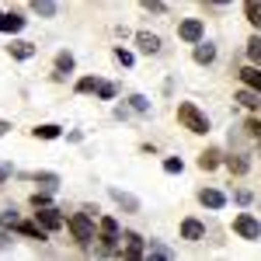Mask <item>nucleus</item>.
Here are the masks:
<instances>
[{"mask_svg": "<svg viewBox=\"0 0 261 261\" xmlns=\"http://www.w3.org/2000/svg\"><path fill=\"white\" fill-rule=\"evenodd\" d=\"M178 122L188 129V133H209V119L202 115L192 101H181L178 105Z\"/></svg>", "mask_w": 261, "mask_h": 261, "instance_id": "1", "label": "nucleus"}, {"mask_svg": "<svg viewBox=\"0 0 261 261\" xmlns=\"http://www.w3.org/2000/svg\"><path fill=\"white\" fill-rule=\"evenodd\" d=\"M112 199L119 202L122 209H129V213H140V199H133V195H125L122 188H112Z\"/></svg>", "mask_w": 261, "mask_h": 261, "instance_id": "11", "label": "nucleus"}, {"mask_svg": "<svg viewBox=\"0 0 261 261\" xmlns=\"http://www.w3.org/2000/svg\"><path fill=\"white\" fill-rule=\"evenodd\" d=\"M181 233H185V241H202V223L199 220H185L181 223Z\"/></svg>", "mask_w": 261, "mask_h": 261, "instance_id": "16", "label": "nucleus"}, {"mask_svg": "<svg viewBox=\"0 0 261 261\" xmlns=\"http://www.w3.org/2000/svg\"><path fill=\"white\" fill-rule=\"evenodd\" d=\"M237 101H241L244 108H258V105H261V98L251 91V87H247V91H241V94H237Z\"/></svg>", "mask_w": 261, "mask_h": 261, "instance_id": "20", "label": "nucleus"}, {"mask_svg": "<svg viewBox=\"0 0 261 261\" xmlns=\"http://www.w3.org/2000/svg\"><path fill=\"white\" fill-rule=\"evenodd\" d=\"M101 254H112L115 251V244L122 241V233H119V223L112 220V216H101Z\"/></svg>", "mask_w": 261, "mask_h": 261, "instance_id": "3", "label": "nucleus"}, {"mask_svg": "<svg viewBox=\"0 0 261 261\" xmlns=\"http://www.w3.org/2000/svg\"><path fill=\"white\" fill-rule=\"evenodd\" d=\"M122 241H125V258H129V261H136V258L146 254V244H143L140 233H133V230H129V233H122Z\"/></svg>", "mask_w": 261, "mask_h": 261, "instance_id": "6", "label": "nucleus"}, {"mask_svg": "<svg viewBox=\"0 0 261 261\" xmlns=\"http://www.w3.org/2000/svg\"><path fill=\"white\" fill-rule=\"evenodd\" d=\"M98 94H101L105 101H108V98H115V87H112V84H105V81H101V84H98Z\"/></svg>", "mask_w": 261, "mask_h": 261, "instance_id": "32", "label": "nucleus"}, {"mask_svg": "<svg viewBox=\"0 0 261 261\" xmlns=\"http://www.w3.org/2000/svg\"><path fill=\"white\" fill-rule=\"evenodd\" d=\"M14 230H18V233H24V237H39V241H45V237H49V230H45L39 220H35V223H14Z\"/></svg>", "mask_w": 261, "mask_h": 261, "instance_id": "9", "label": "nucleus"}, {"mask_svg": "<svg viewBox=\"0 0 261 261\" xmlns=\"http://www.w3.org/2000/svg\"><path fill=\"white\" fill-rule=\"evenodd\" d=\"M14 223H18V213H14V209H11V213H4V216H0V226H14Z\"/></svg>", "mask_w": 261, "mask_h": 261, "instance_id": "33", "label": "nucleus"}, {"mask_svg": "<svg viewBox=\"0 0 261 261\" xmlns=\"http://www.w3.org/2000/svg\"><path fill=\"white\" fill-rule=\"evenodd\" d=\"M216 164H220V153H216V150H209V153H202V157H199V167H202V171H213Z\"/></svg>", "mask_w": 261, "mask_h": 261, "instance_id": "21", "label": "nucleus"}, {"mask_svg": "<svg viewBox=\"0 0 261 261\" xmlns=\"http://www.w3.org/2000/svg\"><path fill=\"white\" fill-rule=\"evenodd\" d=\"M244 11H247V21H251L254 28H261V4H258V0H247Z\"/></svg>", "mask_w": 261, "mask_h": 261, "instance_id": "18", "label": "nucleus"}, {"mask_svg": "<svg viewBox=\"0 0 261 261\" xmlns=\"http://www.w3.org/2000/svg\"><path fill=\"white\" fill-rule=\"evenodd\" d=\"M98 77H84V81H77V91H81V94H87V91H98Z\"/></svg>", "mask_w": 261, "mask_h": 261, "instance_id": "26", "label": "nucleus"}, {"mask_svg": "<svg viewBox=\"0 0 261 261\" xmlns=\"http://www.w3.org/2000/svg\"><path fill=\"white\" fill-rule=\"evenodd\" d=\"M35 181H39V185H45V188H49V192H53V188H56V174H45V171H42V174H35Z\"/></svg>", "mask_w": 261, "mask_h": 261, "instance_id": "28", "label": "nucleus"}, {"mask_svg": "<svg viewBox=\"0 0 261 261\" xmlns=\"http://www.w3.org/2000/svg\"><path fill=\"white\" fill-rule=\"evenodd\" d=\"M181 167H185V164H181V157H167V161H164V171H167V174H178Z\"/></svg>", "mask_w": 261, "mask_h": 261, "instance_id": "27", "label": "nucleus"}, {"mask_svg": "<svg viewBox=\"0 0 261 261\" xmlns=\"http://www.w3.org/2000/svg\"><path fill=\"white\" fill-rule=\"evenodd\" d=\"M247 56H251V63H261V35L247 42Z\"/></svg>", "mask_w": 261, "mask_h": 261, "instance_id": "22", "label": "nucleus"}, {"mask_svg": "<svg viewBox=\"0 0 261 261\" xmlns=\"http://www.w3.org/2000/svg\"><path fill=\"white\" fill-rule=\"evenodd\" d=\"M146 11H153V14H164V0H140Z\"/></svg>", "mask_w": 261, "mask_h": 261, "instance_id": "30", "label": "nucleus"}, {"mask_svg": "<svg viewBox=\"0 0 261 261\" xmlns=\"http://www.w3.org/2000/svg\"><path fill=\"white\" fill-rule=\"evenodd\" d=\"M199 202L202 205H209V209H223V192H216V188H202L199 192Z\"/></svg>", "mask_w": 261, "mask_h": 261, "instance_id": "10", "label": "nucleus"}, {"mask_svg": "<svg viewBox=\"0 0 261 261\" xmlns=\"http://www.w3.org/2000/svg\"><path fill=\"white\" fill-rule=\"evenodd\" d=\"M32 205H35V209H39V205H49V195H39V192H35V195H32Z\"/></svg>", "mask_w": 261, "mask_h": 261, "instance_id": "34", "label": "nucleus"}, {"mask_svg": "<svg viewBox=\"0 0 261 261\" xmlns=\"http://www.w3.org/2000/svg\"><path fill=\"white\" fill-rule=\"evenodd\" d=\"M178 35H181L185 42H199V39H202V21H199V18H188V21L178 28Z\"/></svg>", "mask_w": 261, "mask_h": 261, "instance_id": "7", "label": "nucleus"}, {"mask_svg": "<svg viewBox=\"0 0 261 261\" xmlns=\"http://www.w3.org/2000/svg\"><path fill=\"white\" fill-rule=\"evenodd\" d=\"M247 133H251V136H261V122L251 119V122H247Z\"/></svg>", "mask_w": 261, "mask_h": 261, "instance_id": "35", "label": "nucleus"}, {"mask_svg": "<svg viewBox=\"0 0 261 261\" xmlns=\"http://www.w3.org/2000/svg\"><path fill=\"white\" fill-rule=\"evenodd\" d=\"M146 254H150V258H174L164 244H153V241H150V247H146Z\"/></svg>", "mask_w": 261, "mask_h": 261, "instance_id": "24", "label": "nucleus"}, {"mask_svg": "<svg viewBox=\"0 0 261 261\" xmlns=\"http://www.w3.org/2000/svg\"><path fill=\"white\" fill-rule=\"evenodd\" d=\"M129 105H133L136 112H146V108H150V101L143 98V94H133V98H129Z\"/></svg>", "mask_w": 261, "mask_h": 261, "instance_id": "29", "label": "nucleus"}, {"mask_svg": "<svg viewBox=\"0 0 261 261\" xmlns=\"http://www.w3.org/2000/svg\"><path fill=\"white\" fill-rule=\"evenodd\" d=\"M35 220H39L42 226H45V230L53 233V230H60L63 223H66V216H63L60 209H49V205H39V213H35Z\"/></svg>", "mask_w": 261, "mask_h": 261, "instance_id": "5", "label": "nucleus"}, {"mask_svg": "<svg viewBox=\"0 0 261 261\" xmlns=\"http://www.w3.org/2000/svg\"><path fill=\"white\" fill-rule=\"evenodd\" d=\"M136 45H140L146 56H153V53H161V39L153 35V32H140L136 35Z\"/></svg>", "mask_w": 261, "mask_h": 261, "instance_id": "8", "label": "nucleus"}, {"mask_svg": "<svg viewBox=\"0 0 261 261\" xmlns=\"http://www.w3.org/2000/svg\"><path fill=\"white\" fill-rule=\"evenodd\" d=\"M11 178V164H0V181H7Z\"/></svg>", "mask_w": 261, "mask_h": 261, "instance_id": "36", "label": "nucleus"}, {"mask_svg": "<svg viewBox=\"0 0 261 261\" xmlns=\"http://www.w3.org/2000/svg\"><path fill=\"white\" fill-rule=\"evenodd\" d=\"M233 230L241 233L244 241H258V237H261V223L254 220L251 213H241V216L233 220Z\"/></svg>", "mask_w": 261, "mask_h": 261, "instance_id": "4", "label": "nucleus"}, {"mask_svg": "<svg viewBox=\"0 0 261 261\" xmlns=\"http://www.w3.org/2000/svg\"><path fill=\"white\" fill-rule=\"evenodd\" d=\"M7 129H11V125H7V122L0 119V136H4V133H7Z\"/></svg>", "mask_w": 261, "mask_h": 261, "instance_id": "37", "label": "nucleus"}, {"mask_svg": "<svg viewBox=\"0 0 261 261\" xmlns=\"http://www.w3.org/2000/svg\"><path fill=\"white\" fill-rule=\"evenodd\" d=\"M56 70H60L56 77H63V73H70V70H73V56H70V53H60V56H56Z\"/></svg>", "mask_w": 261, "mask_h": 261, "instance_id": "19", "label": "nucleus"}, {"mask_svg": "<svg viewBox=\"0 0 261 261\" xmlns=\"http://www.w3.org/2000/svg\"><path fill=\"white\" fill-rule=\"evenodd\" d=\"M115 60H119L122 66H133V53H129V49H115Z\"/></svg>", "mask_w": 261, "mask_h": 261, "instance_id": "31", "label": "nucleus"}, {"mask_svg": "<svg viewBox=\"0 0 261 261\" xmlns=\"http://www.w3.org/2000/svg\"><path fill=\"white\" fill-rule=\"evenodd\" d=\"M35 136H39V140H56V136H60V125H39Z\"/></svg>", "mask_w": 261, "mask_h": 261, "instance_id": "23", "label": "nucleus"}, {"mask_svg": "<svg viewBox=\"0 0 261 261\" xmlns=\"http://www.w3.org/2000/svg\"><path fill=\"white\" fill-rule=\"evenodd\" d=\"M7 49H11L14 60H32V56H35V45H32V42H11Z\"/></svg>", "mask_w": 261, "mask_h": 261, "instance_id": "13", "label": "nucleus"}, {"mask_svg": "<svg viewBox=\"0 0 261 261\" xmlns=\"http://www.w3.org/2000/svg\"><path fill=\"white\" fill-rule=\"evenodd\" d=\"M216 60V45H209V42H195V63H213Z\"/></svg>", "mask_w": 261, "mask_h": 261, "instance_id": "14", "label": "nucleus"}, {"mask_svg": "<svg viewBox=\"0 0 261 261\" xmlns=\"http://www.w3.org/2000/svg\"><path fill=\"white\" fill-rule=\"evenodd\" d=\"M241 81L251 87V91H258L261 94V70L258 66H247V70H241Z\"/></svg>", "mask_w": 261, "mask_h": 261, "instance_id": "15", "label": "nucleus"}, {"mask_svg": "<svg viewBox=\"0 0 261 261\" xmlns=\"http://www.w3.org/2000/svg\"><path fill=\"white\" fill-rule=\"evenodd\" d=\"M226 167H230L233 174H244V171H247V161H244V157H226Z\"/></svg>", "mask_w": 261, "mask_h": 261, "instance_id": "25", "label": "nucleus"}, {"mask_svg": "<svg viewBox=\"0 0 261 261\" xmlns=\"http://www.w3.org/2000/svg\"><path fill=\"white\" fill-rule=\"evenodd\" d=\"M32 11L42 14V18H53V14H56V4H53V0H32Z\"/></svg>", "mask_w": 261, "mask_h": 261, "instance_id": "17", "label": "nucleus"}, {"mask_svg": "<svg viewBox=\"0 0 261 261\" xmlns=\"http://www.w3.org/2000/svg\"><path fill=\"white\" fill-rule=\"evenodd\" d=\"M70 233L77 244H91L94 241V223H91V213H73L70 216Z\"/></svg>", "mask_w": 261, "mask_h": 261, "instance_id": "2", "label": "nucleus"}, {"mask_svg": "<svg viewBox=\"0 0 261 261\" xmlns=\"http://www.w3.org/2000/svg\"><path fill=\"white\" fill-rule=\"evenodd\" d=\"M209 4H233V0H209Z\"/></svg>", "mask_w": 261, "mask_h": 261, "instance_id": "38", "label": "nucleus"}, {"mask_svg": "<svg viewBox=\"0 0 261 261\" xmlns=\"http://www.w3.org/2000/svg\"><path fill=\"white\" fill-rule=\"evenodd\" d=\"M21 28H24V18H21V14H0V32H11V35H14Z\"/></svg>", "mask_w": 261, "mask_h": 261, "instance_id": "12", "label": "nucleus"}]
</instances>
